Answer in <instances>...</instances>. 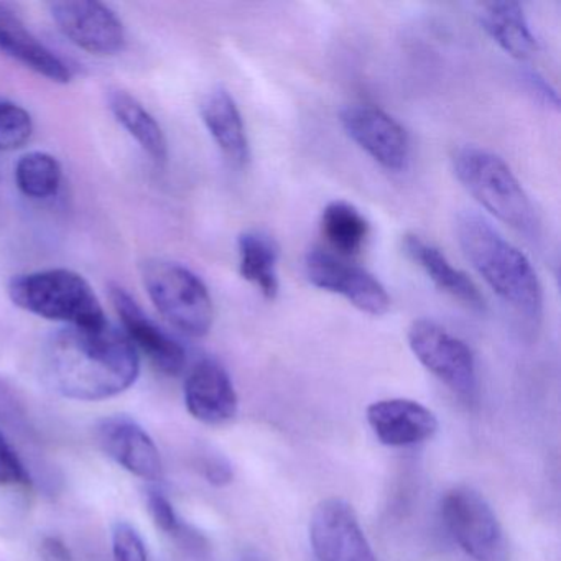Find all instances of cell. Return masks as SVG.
<instances>
[{
	"label": "cell",
	"instance_id": "1",
	"mask_svg": "<svg viewBox=\"0 0 561 561\" xmlns=\"http://www.w3.org/2000/svg\"><path fill=\"white\" fill-rule=\"evenodd\" d=\"M48 383L67 399L98 402L119 396L136 383L139 354L123 331L67 327L55 331L44 347Z\"/></svg>",
	"mask_w": 561,
	"mask_h": 561
},
{
	"label": "cell",
	"instance_id": "2",
	"mask_svg": "<svg viewBox=\"0 0 561 561\" xmlns=\"http://www.w3.org/2000/svg\"><path fill=\"white\" fill-rule=\"evenodd\" d=\"M456 236L462 254L488 287L522 317L540 320L543 288L527 255L474 213L459 215Z\"/></svg>",
	"mask_w": 561,
	"mask_h": 561
},
{
	"label": "cell",
	"instance_id": "3",
	"mask_svg": "<svg viewBox=\"0 0 561 561\" xmlns=\"http://www.w3.org/2000/svg\"><path fill=\"white\" fill-rule=\"evenodd\" d=\"M8 294L21 310L67 327L103 328L110 323L90 282L68 268L15 275Z\"/></svg>",
	"mask_w": 561,
	"mask_h": 561
},
{
	"label": "cell",
	"instance_id": "4",
	"mask_svg": "<svg viewBox=\"0 0 561 561\" xmlns=\"http://www.w3.org/2000/svg\"><path fill=\"white\" fill-rule=\"evenodd\" d=\"M453 172L485 211L515 231L534 234L537 229L534 205L501 157L481 147H461L453 157Z\"/></svg>",
	"mask_w": 561,
	"mask_h": 561
},
{
	"label": "cell",
	"instance_id": "5",
	"mask_svg": "<svg viewBox=\"0 0 561 561\" xmlns=\"http://www.w3.org/2000/svg\"><path fill=\"white\" fill-rule=\"evenodd\" d=\"M157 311L183 334L203 337L215 323V304L205 282L179 262L149 259L140 268Z\"/></svg>",
	"mask_w": 561,
	"mask_h": 561
},
{
	"label": "cell",
	"instance_id": "6",
	"mask_svg": "<svg viewBox=\"0 0 561 561\" xmlns=\"http://www.w3.org/2000/svg\"><path fill=\"white\" fill-rule=\"evenodd\" d=\"M442 515L456 543L474 561H511L507 538L484 497L468 485L446 492Z\"/></svg>",
	"mask_w": 561,
	"mask_h": 561
},
{
	"label": "cell",
	"instance_id": "7",
	"mask_svg": "<svg viewBox=\"0 0 561 561\" xmlns=\"http://www.w3.org/2000/svg\"><path fill=\"white\" fill-rule=\"evenodd\" d=\"M410 351L428 373L462 399L478 390V373L471 347L432 320H416L407 331Z\"/></svg>",
	"mask_w": 561,
	"mask_h": 561
},
{
	"label": "cell",
	"instance_id": "8",
	"mask_svg": "<svg viewBox=\"0 0 561 561\" xmlns=\"http://www.w3.org/2000/svg\"><path fill=\"white\" fill-rule=\"evenodd\" d=\"M305 274L313 287L346 298L363 313L382 317L389 311L390 297L379 278L328 249L308 251Z\"/></svg>",
	"mask_w": 561,
	"mask_h": 561
},
{
	"label": "cell",
	"instance_id": "9",
	"mask_svg": "<svg viewBox=\"0 0 561 561\" xmlns=\"http://www.w3.org/2000/svg\"><path fill=\"white\" fill-rule=\"evenodd\" d=\"M340 123L347 137L382 169L393 173L409 169V134L386 111L370 104H350L341 110Z\"/></svg>",
	"mask_w": 561,
	"mask_h": 561
},
{
	"label": "cell",
	"instance_id": "10",
	"mask_svg": "<svg viewBox=\"0 0 561 561\" xmlns=\"http://www.w3.org/2000/svg\"><path fill=\"white\" fill-rule=\"evenodd\" d=\"M61 34L81 50L100 57L119 54L126 28L110 5L96 0H64L48 5Z\"/></svg>",
	"mask_w": 561,
	"mask_h": 561
},
{
	"label": "cell",
	"instance_id": "11",
	"mask_svg": "<svg viewBox=\"0 0 561 561\" xmlns=\"http://www.w3.org/2000/svg\"><path fill=\"white\" fill-rule=\"evenodd\" d=\"M310 543L320 561H377L356 511L344 499H323L314 507Z\"/></svg>",
	"mask_w": 561,
	"mask_h": 561
},
{
	"label": "cell",
	"instance_id": "12",
	"mask_svg": "<svg viewBox=\"0 0 561 561\" xmlns=\"http://www.w3.org/2000/svg\"><path fill=\"white\" fill-rule=\"evenodd\" d=\"M110 298L126 328V336L134 347L147 354L153 366L167 376H179L186 364V353L179 341L173 340L121 285H111Z\"/></svg>",
	"mask_w": 561,
	"mask_h": 561
},
{
	"label": "cell",
	"instance_id": "13",
	"mask_svg": "<svg viewBox=\"0 0 561 561\" xmlns=\"http://www.w3.org/2000/svg\"><path fill=\"white\" fill-rule=\"evenodd\" d=\"M96 438L101 449L130 474L146 481L162 476V459L152 436L129 416L104 419L98 425Z\"/></svg>",
	"mask_w": 561,
	"mask_h": 561
},
{
	"label": "cell",
	"instance_id": "14",
	"mask_svg": "<svg viewBox=\"0 0 561 561\" xmlns=\"http://www.w3.org/2000/svg\"><path fill=\"white\" fill-rule=\"evenodd\" d=\"M366 419L377 439L390 448L420 445L438 432L435 413L410 399L377 400L367 407Z\"/></svg>",
	"mask_w": 561,
	"mask_h": 561
},
{
	"label": "cell",
	"instance_id": "15",
	"mask_svg": "<svg viewBox=\"0 0 561 561\" xmlns=\"http://www.w3.org/2000/svg\"><path fill=\"white\" fill-rule=\"evenodd\" d=\"M185 405L190 415L206 425H222L238 413V393L228 370L215 359H202L185 382Z\"/></svg>",
	"mask_w": 561,
	"mask_h": 561
},
{
	"label": "cell",
	"instance_id": "16",
	"mask_svg": "<svg viewBox=\"0 0 561 561\" xmlns=\"http://www.w3.org/2000/svg\"><path fill=\"white\" fill-rule=\"evenodd\" d=\"M199 114L225 159L236 169H245L251 162V144L241 111L229 91L221 87L208 91L199 104Z\"/></svg>",
	"mask_w": 561,
	"mask_h": 561
},
{
	"label": "cell",
	"instance_id": "17",
	"mask_svg": "<svg viewBox=\"0 0 561 561\" xmlns=\"http://www.w3.org/2000/svg\"><path fill=\"white\" fill-rule=\"evenodd\" d=\"M0 51L54 83L67 84L73 78L70 67L4 4H0Z\"/></svg>",
	"mask_w": 561,
	"mask_h": 561
},
{
	"label": "cell",
	"instance_id": "18",
	"mask_svg": "<svg viewBox=\"0 0 561 561\" xmlns=\"http://www.w3.org/2000/svg\"><path fill=\"white\" fill-rule=\"evenodd\" d=\"M402 252L409 261L425 272L438 290L445 291L469 310L478 313L485 311V300L478 285L468 274L456 268L432 242L425 241L419 234H405L402 238Z\"/></svg>",
	"mask_w": 561,
	"mask_h": 561
},
{
	"label": "cell",
	"instance_id": "19",
	"mask_svg": "<svg viewBox=\"0 0 561 561\" xmlns=\"http://www.w3.org/2000/svg\"><path fill=\"white\" fill-rule=\"evenodd\" d=\"M478 18L482 31L515 60H530L537 54V37L517 2L499 0L482 4Z\"/></svg>",
	"mask_w": 561,
	"mask_h": 561
},
{
	"label": "cell",
	"instance_id": "20",
	"mask_svg": "<svg viewBox=\"0 0 561 561\" xmlns=\"http://www.w3.org/2000/svg\"><path fill=\"white\" fill-rule=\"evenodd\" d=\"M238 252L241 277L254 285L267 300H275L280 291L277 241L261 229H249L239 236Z\"/></svg>",
	"mask_w": 561,
	"mask_h": 561
},
{
	"label": "cell",
	"instance_id": "21",
	"mask_svg": "<svg viewBox=\"0 0 561 561\" xmlns=\"http://www.w3.org/2000/svg\"><path fill=\"white\" fill-rule=\"evenodd\" d=\"M110 110L117 123L129 133L133 139L137 140L144 152L157 163L163 165L169 159V142L162 126L157 123L156 117L127 91H111Z\"/></svg>",
	"mask_w": 561,
	"mask_h": 561
},
{
	"label": "cell",
	"instance_id": "22",
	"mask_svg": "<svg viewBox=\"0 0 561 561\" xmlns=\"http://www.w3.org/2000/svg\"><path fill=\"white\" fill-rule=\"evenodd\" d=\"M321 231L333 254L351 259L363 252L369 239L370 226L356 206L346 202H331L321 215Z\"/></svg>",
	"mask_w": 561,
	"mask_h": 561
},
{
	"label": "cell",
	"instance_id": "23",
	"mask_svg": "<svg viewBox=\"0 0 561 561\" xmlns=\"http://www.w3.org/2000/svg\"><path fill=\"white\" fill-rule=\"evenodd\" d=\"M64 170L47 152H31L15 165V183L27 198L48 199L60 190Z\"/></svg>",
	"mask_w": 561,
	"mask_h": 561
},
{
	"label": "cell",
	"instance_id": "24",
	"mask_svg": "<svg viewBox=\"0 0 561 561\" xmlns=\"http://www.w3.org/2000/svg\"><path fill=\"white\" fill-rule=\"evenodd\" d=\"M34 134L28 111L9 101H0V152L22 149Z\"/></svg>",
	"mask_w": 561,
	"mask_h": 561
},
{
	"label": "cell",
	"instance_id": "25",
	"mask_svg": "<svg viewBox=\"0 0 561 561\" xmlns=\"http://www.w3.org/2000/svg\"><path fill=\"white\" fill-rule=\"evenodd\" d=\"M27 466L19 456L5 432L0 430V488H31Z\"/></svg>",
	"mask_w": 561,
	"mask_h": 561
},
{
	"label": "cell",
	"instance_id": "26",
	"mask_svg": "<svg viewBox=\"0 0 561 561\" xmlns=\"http://www.w3.org/2000/svg\"><path fill=\"white\" fill-rule=\"evenodd\" d=\"M0 428L11 430L18 435H31L27 410L4 377H0Z\"/></svg>",
	"mask_w": 561,
	"mask_h": 561
},
{
	"label": "cell",
	"instance_id": "27",
	"mask_svg": "<svg viewBox=\"0 0 561 561\" xmlns=\"http://www.w3.org/2000/svg\"><path fill=\"white\" fill-rule=\"evenodd\" d=\"M113 554L114 561H149L142 537L127 522L119 520L114 524Z\"/></svg>",
	"mask_w": 561,
	"mask_h": 561
},
{
	"label": "cell",
	"instance_id": "28",
	"mask_svg": "<svg viewBox=\"0 0 561 561\" xmlns=\"http://www.w3.org/2000/svg\"><path fill=\"white\" fill-rule=\"evenodd\" d=\"M146 501L150 517L153 518L160 530L169 535H175V537L185 535V525L182 524V518L176 514L175 507H173L169 497H165L162 492L156 491V489H149Z\"/></svg>",
	"mask_w": 561,
	"mask_h": 561
},
{
	"label": "cell",
	"instance_id": "29",
	"mask_svg": "<svg viewBox=\"0 0 561 561\" xmlns=\"http://www.w3.org/2000/svg\"><path fill=\"white\" fill-rule=\"evenodd\" d=\"M199 469H202L203 476L209 484L216 485V488H222V485L229 484L234 478L232 472L231 462L221 455H208L203 456L202 462H199Z\"/></svg>",
	"mask_w": 561,
	"mask_h": 561
},
{
	"label": "cell",
	"instance_id": "30",
	"mask_svg": "<svg viewBox=\"0 0 561 561\" xmlns=\"http://www.w3.org/2000/svg\"><path fill=\"white\" fill-rule=\"evenodd\" d=\"M42 554H44L45 561H71L70 548L67 547L61 538L47 537L42 543Z\"/></svg>",
	"mask_w": 561,
	"mask_h": 561
},
{
	"label": "cell",
	"instance_id": "31",
	"mask_svg": "<svg viewBox=\"0 0 561 561\" xmlns=\"http://www.w3.org/2000/svg\"><path fill=\"white\" fill-rule=\"evenodd\" d=\"M527 81L528 84H530L531 91H535V93H537L538 96L543 98V100L547 101L548 104H553V106L557 107V93H554V91L551 90L550 84H548L547 81H545L543 78L540 77V75L530 71V73L527 75Z\"/></svg>",
	"mask_w": 561,
	"mask_h": 561
},
{
	"label": "cell",
	"instance_id": "32",
	"mask_svg": "<svg viewBox=\"0 0 561 561\" xmlns=\"http://www.w3.org/2000/svg\"><path fill=\"white\" fill-rule=\"evenodd\" d=\"M241 561H265V558L259 551L249 550L242 554Z\"/></svg>",
	"mask_w": 561,
	"mask_h": 561
}]
</instances>
